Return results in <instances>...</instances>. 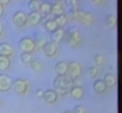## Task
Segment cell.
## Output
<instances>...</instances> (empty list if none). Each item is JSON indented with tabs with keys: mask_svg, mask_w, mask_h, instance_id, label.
Wrapping results in <instances>:
<instances>
[{
	"mask_svg": "<svg viewBox=\"0 0 122 113\" xmlns=\"http://www.w3.org/2000/svg\"><path fill=\"white\" fill-rule=\"evenodd\" d=\"M72 86H73V80L68 75H62V76L56 75L54 80V88L59 95H67Z\"/></svg>",
	"mask_w": 122,
	"mask_h": 113,
	"instance_id": "1",
	"label": "cell"
},
{
	"mask_svg": "<svg viewBox=\"0 0 122 113\" xmlns=\"http://www.w3.org/2000/svg\"><path fill=\"white\" fill-rule=\"evenodd\" d=\"M67 17H68V19L78 20L84 26H91L93 24V22H95V18H93L92 14H90L87 12H84V11H80L79 9H77L74 11H70Z\"/></svg>",
	"mask_w": 122,
	"mask_h": 113,
	"instance_id": "2",
	"label": "cell"
},
{
	"mask_svg": "<svg viewBox=\"0 0 122 113\" xmlns=\"http://www.w3.org/2000/svg\"><path fill=\"white\" fill-rule=\"evenodd\" d=\"M64 38H66V42H67V43L70 44V46H72V48L78 46V45L81 43V41H83V37H81L79 30L76 29V27H72L68 32H65Z\"/></svg>",
	"mask_w": 122,
	"mask_h": 113,
	"instance_id": "3",
	"label": "cell"
},
{
	"mask_svg": "<svg viewBox=\"0 0 122 113\" xmlns=\"http://www.w3.org/2000/svg\"><path fill=\"white\" fill-rule=\"evenodd\" d=\"M18 46H19V49H20L23 52L32 54V52L36 50L35 41H34L32 38H30V37H22V38L19 39Z\"/></svg>",
	"mask_w": 122,
	"mask_h": 113,
	"instance_id": "4",
	"label": "cell"
},
{
	"mask_svg": "<svg viewBox=\"0 0 122 113\" xmlns=\"http://www.w3.org/2000/svg\"><path fill=\"white\" fill-rule=\"evenodd\" d=\"M11 88H13V90L17 94H25L30 88V82L28 79H17L16 81L12 82Z\"/></svg>",
	"mask_w": 122,
	"mask_h": 113,
	"instance_id": "5",
	"label": "cell"
},
{
	"mask_svg": "<svg viewBox=\"0 0 122 113\" xmlns=\"http://www.w3.org/2000/svg\"><path fill=\"white\" fill-rule=\"evenodd\" d=\"M83 70H81V66L79 62L77 61H72L68 63V69H67V75L72 79V80H77L80 77Z\"/></svg>",
	"mask_w": 122,
	"mask_h": 113,
	"instance_id": "6",
	"label": "cell"
},
{
	"mask_svg": "<svg viewBox=\"0 0 122 113\" xmlns=\"http://www.w3.org/2000/svg\"><path fill=\"white\" fill-rule=\"evenodd\" d=\"M42 50H43V52H44V55L47 56V57L53 59V57H55V56L57 55V52H59V45L55 42H47L43 45Z\"/></svg>",
	"mask_w": 122,
	"mask_h": 113,
	"instance_id": "7",
	"label": "cell"
},
{
	"mask_svg": "<svg viewBox=\"0 0 122 113\" xmlns=\"http://www.w3.org/2000/svg\"><path fill=\"white\" fill-rule=\"evenodd\" d=\"M12 23L16 27H24L28 24V19H26V13L23 11H17L15 12V14L12 16Z\"/></svg>",
	"mask_w": 122,
	"mask_h": 113,
	"instance_id": "8",
	"label": "cell"
},
{
	"mask_svg": "<svg viewBox=\"0 0 122 113\" xmlns=\"http://www.w3.org/2000/svg\"><path fill=\"white\" fill-rule=\"evenodd\" d=\"M12 79L6 74H0V92H7L12 87Z\"/></svg>",
	"mask_w": 122,
	"mask_h": 113,
	"instance_id": "9",
	"label": "cell"
},
{
	"mask_svg": "<svg viewBox=\"0 0 122 113\" xmlns=\"http://www.w3.org/2000/svg\"><path fill=\"white\" fill-rule=\"evenodd\" d=\"M42 99H43L47 104L53 105V104H55V102L57 101V99H59V94H57L54 89H48V90H44Z\"/></svg>",
	"mask_w": 122,
	"mask_h": 113,
	"instance_id": "10",
	"label": "cell"
},
{
	"mask_svg": "<svg viewBox=\"0 0 122 113\" xmlns=\"http://www.w3.org/2000/svg\"><path fill=\"white\" fill-rule=\"evenodd\" d=\"M50 13L54 17L65 13V5H64V3L62 1H55V3H53L51 7H50Z\"/></svg>",
	"mask_w": 122,
	"mask_h": 113,
	"instance_id": "11",
	"label": "cell"
},
{
	"mask_svg": "<svg viewBox=\"0 0 122 113\" xmlns=\"http://www.w3.org/2000/svg\"><path fill=\"white\" fill-rule=\"evenodd\" d=\"M41 18H42V14L41 12H30L28 16H26V19H28V24L32 25V26H36L41 23Z\"/></svg>",
	"mask_w": 122,
	"mask_h": 113,
	"instance_id": "12",
	"label": "cell"
},
{
	"mask_svg": "<svg viewBox=\"0 0 122 113\" xmlns=\"http://www.w3.org/2000/svg\"><path fill=\"white\" fill-rule=\"evenodd\" d=\"M0 55L11 57V56L13 55V48H12V45L10 43H6V42L0 43Z\"/></svg>",
	"mask_w": 122,
	"mask_h": 113,
	"instance_id": "13",
	"label": "cell"
},
{
	"mask_svg": "<svg viewBox=\"0 0 122 113\" xmlns=\"http://www.w3.org/2000/svg\"><path fill=\"white\" fill-rule=\"evenodd\" d=\"M55 74L56 75H60V76H62V75H67V69H68V63L67 62H64V61H61V62H57L55 64Z\"/></svg>",
	"mask_w": 122,
	"mask_h": 113,
	"instance_id": "14",
	"label": "cell"
},
{
	"mask_svg": "<svg viewBox=\"0 0 122 113\" xmlns=\"http://www.w3.org/2000/svg\"><path fill=\"white\" fill-rule=\"evenodd\" d=\"M70 94L73 99L76 100H80L84 98V89L80 86H72L70 89Z\"/></svg>",
	"mask_w": 122,
	"mask_h": 113,
	"instance_id": "15",
	"label": "cell"
},
{
	"mask_svg": "<svg viewBox=\"0 0 122 113\" xmlns=\"http://www.w3.org/2000/svg\"><path fill=\"white\" fill-rule=\"evenodd\" d=\"M51 33V41L55 42V43H60L61 41L64 39V36H65V30L62 27H57L56 30H54Z\"/></svg>",
	"mask_w": 122,
	"mask_h": 113,
	"instance_id": "16",
	"label": "cell"
},
{
	"mask_svg": "<svg viewBox=\"0 0 122 113\" xmlns=\"http://www.w3.org/2000/svg\"><path fill=\"white\" fill-rule=\"evenodd\" d=\"M104 83L107 85V87L108 88H112V87H115L116 86V82H117V80H116V76L114 75V74H111V73H108V74H105V76H104Z\"/></svg>",
	"mask_w": 122,
	"mask_h": 113,
	"instance_id": "17",
	"label": "cell"
},
{
	"mask_svg": "<svg viewBox=\"0 0 122 113\" xmlns=\"http://www.w3.org/2000/svg\"><path fill=\"white\" fill-rule=\"evenodd\" d=\"M54 20H55V23H56L57 27H64V26L68 23V20H70V19H68L67 14L62 13V14L55 16V17H54Z\"/></svg>",
	"mask_w": 122,
	"mask_h": 113,
	"instance_id": "18",
	"label": "cell"
},
{
	"mask_svg": "<svg viewBox=\"0 0 122 113\" xmlns=\"http://www.w3.org/2000/svg\"><path fill=\"white\" fill-rule=\"evenodd\" d=\"M11 66V60L7 56L0 55V72H6Z\"/></svg>",
	"mask_w": 122,
	"mask_h": 113,
	"instance_id": "19",
	"label": "cell"
},
{
	"mask_svg": "<svg viewBox=\"0 0 122 113\" xmlns=\"http://www.w3.org/2000/svg\"><path fill=\"white\" fill-rule=\"evenodd\" d=\"M107 85L104 83V81L103 80H96L95 82H93V89L96 90V93H98V94H103L105 90H107Z\"/></svg>",
	"mask_w": 122,
	"mask_h": 113,
	"instance_id": "20",
	"label": "cell"
},
{
	"mask_svg": "<svg viewBox=\"0 0 122 113\" xmlns=\"http://www.w3.org/2000/svg\"><path fill=\"white\" fill-rule=\"evenodd\" d=\"M105 25L110 30L116 29V25H117V18H116V16L115 14H109L107 17V19H105Z\"/></svg>",
	"mask_w": 122,
	"mask_h": 113,
	"instance_id": "21",
	"label": "cell"
},
{
	"mask_svg": "<svg viewBox=\"0 0 122 113\" xmlns=\"http://www.w3.org/2000/svg\"><path fill=\"white\" fill-rule=\"evenodd\" d=\"M43 25H44V29H46L48 32H53L54 30L57 29V25H56L54 18H53V19H49V20H47V22H44Z\"/></svg>",
	"mask_w": 122,
	"mask_h": 113,
	"instance_id": "22",
	"label": "cell"
},
{
	"mask_svg": "<svg viewBox=\"0 0 122 113\" xmlns=\"http://www.w3.org/2000/svg\"><path fill=\"white\" fill-rule=\"evenodd\" d=\"M19 59H20V62L25 66H29L30 62L32 61V55L29 54V52H22L20 56H19Z\"/></svg>",
	"mask_w": 122,
	"mask_h": 113,
	"instance_id": "23",
	"label": "cell"
},
{
	"mask_svg": "<svg viewBox=\"0 0 122 113\" xmlns=\"http://www.w3.org/2000/svg\"><path fill=\"white\" fill-rule=\"evenodd\" d=\"M50 7H51V3L50 1L40 3V12L43 13V14H49L50 13Z\"/></svg>",
	"mask_w": 122,
	"mask_h": 113,
	"instance_id": "24",
	"label": "cell"
},
{
	"mask_svg": "<svg viewBox=\"0 0 122 113\" xmlns=\"http://www.w3.org/2000/svg\"><path fill=\"white\" fill-rule=\"evenodd\" d=\"M28 9L30 12H40V1L38 0H30L28 3Z\"/></svg>",
	"mask_w": 122,
	"mask_h": 113,
	"instance_id": "25",
	"label": "cell"
},
{
	"mask_svg": "<svg viewBox=\"0 0 122 113\" xmlns=\"http://www.w3.org/2000/svg\"><path fill=\"white\" fill-rule=\"evenodd\" d=\"M30 67H31V69L34 70V72H36V73H38V72H41L42 70V63H41V61L38 60V59H36V60H34L32 59V61L30 62V64H29Z\"/></svg>",
	"mask_w": 122,
	"mask_h": 113,
	"instance_id": "26",
	"label": "cell"
},
{
	"mask_svg": "<svg viewBox=\"0 0 122 113\" xmlns=\"http://www.w3.org/2000/svg\"><path fill=\"white\" fill-rule=\"evenodd\" d=\"M34 41H35L36 48H40V49H42V48H43V45L47 43L46 37H44V36H42V35H37V36H36V39H34Z\"/></svg>",
	"mask_w": 122,
	"mask_h": 113,
	"instance_id": "27",
	"label": "cell"
},
{
	"mask_svg": "<svg viewBox=\"0 0 122 113\" xmlns=\"http://www.w3.org/2000/svg\"><path fill=\"white\" fill-rule=\"evenodd\" d=\"M98 74H99L98 67H90V68L87 69V76H89L90 79H96V77L98 76Z\"/></svg>",
	"mask_w": 122,
	"mask_h": 113,
	"instance_id": "28",
	"label": "cell"
},
{
	"mask_svg": "<svg viewBox=\"0 0 122 113\" xmlns=\"http://www.w3.org/2000/svg\"><path fill=\"white\" fill-rule=\"evenodd\" d=\"M93 61H95V64H96V67H102L103 64H104V56L103 55H96L95 56V59H93Z\"/></svg>",
	"mask_w": 122,
	"mask_h": 113,
	"instance_id": "29",
	"label": "cell"
},
{
	"mask_svg": "<svg viewBox=\"0 0 122 113\" xmlns=\"http://www.w3.org/2000/svg\"><path fill=\"white\" fill-rule=\"evenodd\" d=\"M66 5L70 7V11H74L78 9V0H66Z\"/></svg>",
	"mask_w": 122,
	"mask_h": 113,
	"instance_id": "30",
	"label": "cell"
},
{
	"mask_svg": "<svg viewBox=\"0 0 122 113\" xmlns=\"http://www.w3.org/2000/svg\"><path fill=\"white\" fill-rule=\"evenodd\" d=\"M72 113H86V111H85V108L83 106H76L73 108Z\"/></svg>",
	"mask_w": 122,
	"mask_h": 113,
	"instance_id": "31",
	"label": "cell"
},
{
	"mask_svg": "<svg viewBox=\"0 0 122 113\" xmlns=\"http://www.w3.org/2000/svg\"><path fill=\"white\" fill-rule=\"evenodd\" d=\"M91 1H92L95 5H104L105 0H91Z\"/></svg>",
	"mask_w": 122,
	"mask_h": 113,
	"instance_id": "32",
	"label": "cell"
},
{
	"mask_svg": "<svg viewBox=\"0 0 122 113\" xmlns=\"http://www.w3.org/2000/svg\"><path fill=\"white\" fill-rule=\"evenodd\" d=\"M43 93H44V89H38V90L36 92V95H37L38 98H42V96H43Z\"/></svg>",
	"mask_w": 122,
	"mask_h": 113,
	"instance_id": "33",
	"label": "cell"
},
{
	"mask_svg": "<svg viewBox=\"0 0 122 113\" xmlns=\"http://www.w3.org/2000/svg\"><path fill=\"white\" fill-rule=\"evenodd\" d=\"M11 0H0V4L1 5H9Z\"/></svg>",
	"mask_w": 122,
	"mask_h": 113,
	"instance_id": "34",
	"label": "cell"
},
{
	"mask_svg": "<svg viewBox=\"0 0 122 113\" xmlns=\"http://www.w3.org/2000/svg\"><path fill=\"white\" fill-rule=\"evenodd\" d=\"M4 12H5V10H4V5H1V4H0V17H3Z\"/></svg>",
	"mask_w": 122,
	"mask_h": 113,
	"instance_id": "35",
	"label": "cell"
},
{
	"mask_svg": "<svg viewBox=\"0 0 122 113\" xmlns=\"http://www.w3.org/2000/svg\"><path fill=\"white\" fill-rule=\"evenodd\" d=\"M3 33H4V26H3V24H1V23H0V38H1Z\"/></svg>",
	"mask_w": 122,
	"mask_h": 113,
	"instance_id": "36",
	"label": "cell"
},
{
	"mask_svg": "<svg viewBox=\"0 0 122 113\" xmlns=\"http://www.w3.org/2000/svg\"><path fill=\"white\" fill-rule=\"evenodd\" d=\"M64 113H72V111H65Z\"/></svg>",
	"mask_w": 122,
	"mask_h": 113,
	"instance_id": "37",
	"label": "cell"
},
{
	"mask_svg": "<svg viewBox=\"0 0 122 113\" xmlns=\"http://www.w3.org/2000/svg\"><path fill=\"white\" fill-rule=\"evenodd\" d=\"M55 1H64V0H55Z\"/></svg>",
	"mask_w": 122,
	"mask_h": 113,
	"instance_id": "38",
	"label": "cell"
},
{
	"mask_svg": "<svg viewBox=\"0 0 122 113\" xmlns=\"http://www.w3.org/2000/svg\"><path fill=\"white\" fill-rule=\"evenodd\" d=\"M0 105H1V100H0Z\"/></svg>",
	"mask_w": 122,
	"mask_h": 113,
	"instance_id": "39",
	"label": "cell"
}]
</instances>
